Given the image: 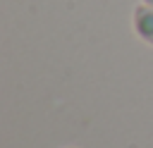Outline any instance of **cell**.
Masks as SVG:
<instances>
[{
    "mask_svg": "<svg viewBox=\"0 0 153 148\" xmlns=\"http://www.w3.org/2000/svg\"><path fill=\"white\" fill-rule=\"evenodd\" d=\"M134 29L146 43L153 45V7L151 5H141L134 10Z\"/></svg>",
    "mask_w": 153,
    "mask_h": 148,
    "instance_id": "6da1fadb",
    "label": "cell"
},
{
    "mask_svg": "<svg viewBox=\"0 0 153 148\" xmlns=\"http://www.w3.org/2000/svg\"><path fill=\"white\" fill-rule=\"evenodd\" d=\"M143 2H146V5H151V7H153V0H143Z\"/></svg>",
    "mask_w": 153,
    "mask_h": 148,
    "instance_id": "7a4b0ae2",
    "label": "cell"
}]
</instances>
